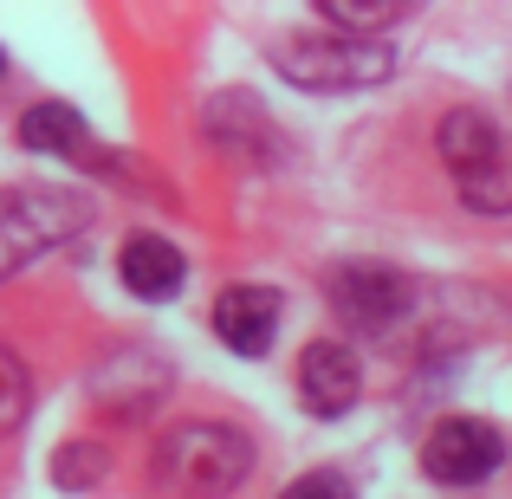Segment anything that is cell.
Masks as SVG:
<instances>
[{
  "label": "cell",
  "mask_w": 512,
  "mask_h": 499,
  "mask_svg": "<svg viewBox=\"0 0 512 499\" xmlns=\"http://www.w3.org/2000/svg\"><path fill=\"white\" fill-rule=\"evenodd\" d=\"M253 474V441L227 422H175L156 441L150 480L163 499H227Z\"/></svg>",
  "instance_id": "obj_1"
},
{
  "label": "cell",
  "mask_w": 512,
  "mask_h": 499,
  "mask_svg": "<svg viewBox=\"0 0 512 499\" xmlns=\"http://www.w3.org/2000/svg\"><path fill=\"white\" fill-rule=\"evenodd\" d=\"M91 214L98 208H91V195H78V188H46V182L0 188V286H7L13 273H26L39 253L78 240L91 227Z\"/></svg>",
  "instance_id": "obj_2"
},
{
  "label": "cell",
  "mask_w": 512,
  "mask_h": 499,
  "mask_svg": "<svg viewBox=\"0 0 512 499\" xmlns=\"http://www.w3.org/2000/svg\"><path fill=\"white\" fill-rule=\"evenodd\" d=\"M441 169L454 175L461 201L474 214H512V137L474 104H454L435 130Z\"/></svg>",
  "instance_id": "obj_3"
},
{
  "label": "cell",
  "mask_w": 512,
  "mask_h": 499,
  "mask_svg": "<svg viewBox=\"0 0 512 499\" xmlns=\"http://www.w3.org/2000/svg\"><path fill=\"white\" fill-rule=\"evenodd\" d=\"M273 72L299 91H370L396 78V46L389 39H344V33H286L273 46Z\"/></svg>",
  "instance_id": "obj_4"
},
{
  "label": "cell",
  "mask_w": 512,
  "mask_h": 499,
  "mask_svg": "<svg viewBox=\"0 0 512 499\" xmlns=\"http://www.w3.org/2000/svg\"><path fill=\"white\" fill-rule=\"evenodd\" d=\"M325 299L350 331L383 337L415 312V279L396 273V266H383V260H344V266L325 273Z\"/></svg>",
  "instance_id": "obj_5"
},
{
  "label": "cell",
  "mask_w": 512,
  "mask_h": 499,
  "mask_svg": "<svg viewBox=\"0 0 512 499\" xmlns=\"http://www.w3.org/2000/svg\"><path fill=\"white\" fill-rule=\"evenodd\" d=\"M500 461H506V441L480 415H441L422 441V474L435 487H480V480L500 474Z\"/></svg>",
  "instance_id": "obj_6"
},
{
  "label": "cell",
  "mask_w": 512,
  "mask_h": 499,
  "mask_svg": "<svg viewBox=\"0 0 512 499\" xmlns=\"http://www.w3.org/2000/svg\"><path fill=\"white\" fill-rule=\"evenodd\" d=\"M201 130L214 137L221 156H240V163H279V156H286L279 124L260 111V98H247V91H221V98H208Z\"/></svg>",
  "instance_id": "obj_7"
},
{
  "label": "cell",
  "mask_w": 512,
  "mask_h": 499,
  "mask_svg": "<svg viewBox=\"0 0 512 499\" xmlns=\"http://www.w3.org/2000/svg\"><path fill=\"white\" fill-rule=\"evenodd\" d=\"M214 337H221L234 357H266L279 337V318H286V299H279L273 286H227L221 299H214Z\"/></svg>",
  "instance_id": "obj_8"
},
{
  "label": "cell",
  "mask_w": 512,
  "mask_h": 499,
  "mask_svg": "<svg viewBox=\"0 0 512 499\" xmlns=\"http://www.w3.org/2000/svg\"><path fill=\"white\" fill-rule=\"evenodd\" d=\"M357 389H363L357 350L338 344V337H312L305 357H299V396H305V409L331 422V415H344L350 402H357Z\"/></svg>",
  "instance_id": "obj_9"
},
{
  "label": "cell",
  "mask_w": 512,
  "mask_h": 499,
  "mask_svg": "<svg viewBox=\"0 0 512 499\" xmlns=\"http://www.w3.org/2000/svg\"><path fill=\"white\" fill-rule=\"evenodd\" d=\"M117 279H124L130 299L169 305L175 292H182V279H188V260H182V247L163 240V234H130L124 253H117Z\"/></svg>",
  "instance_id": "obj_10"
},
{
  "label": "cell",
  "mask_w": 512,
  "mask_h": 499,
  "mask_svg": "<svg viewBox=\"0 0 512 499\" xmlns=\"http://www.w3.org/2000/svg\"><path fill=\"white\" fill-rule=\"evenodd\" d=\"M20 143L33 156H65V163H85V169H111V150H98V137L85 130V117L72 111V104H59V98H46V104H33V111L20 117Z\"/></svg>",
  "instance_id": "obj_11"
},
{
  "label": "cell",
  "mask_w": 512,
  "mask_h": 499,
  "mask_svg": "<svg viewBox=\"0 0 512 499\" xmlns=\"http://www.w3.org/2000/svg\"><path fill=\"white\" fill-rule=\"evenodd\" d=\"M402 13H409L402 0H318L325 33H344V39H383Z\"/></svg>",
  "instance_id": "obj_12"
},
{
  "label": "cell",
  "mask_w": 512,
  "mask_h": 499,
  "mask_svg": "<svg viewBox=\"0 0 512 499\" xmlns=\"http://www.w3.org/2000/svg\"><path fill=\"white\" fill-rule=\"evenodd\" d=\"M52 480H59L65 493H85L104 480V448L98 441H65L59 454H52Z\"/></svg>",
  "instance_id": "obj_13"
},
{
  "label": "cell",
  "mask_w": 512,
  "mask_h": 499,
  "mask_svg": "<svg viewBox=\"0 0 512 499\" xmlns=\"http://www.w3.org/2000/svg\"><path fill=\"white\" fill-rule=\"evenodd\" d=\"M26 409H33V376H26V363L0 344V435H13V428L26 422Z\"/></svg>",
  "instance_id": "obj_14"
},
{
  "label": "cell",
  "mask_w": 512,
  "mask_h": 499,
  "mask_svg": "<svg viewBox=\"0 0 512 499\" xmlns=\"http://www.w3.org/2000/svg\"><path fill=\"white\" fill-rule=\"evenodd\" d=\"M279 499H357V487H350V474H338V467H318V474L292 480Z\"/></svg>",
  "instance_id": "obj_15"
}]
</instances>
